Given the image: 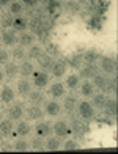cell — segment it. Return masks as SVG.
<instances>
[{
  "instance_id": "17",
  "label": "cell",
  "mask_w": 118,
  "mask_h": 154,
  "mask_svg": "<svg viewBox=\"0 0 118 154\" xmlns=\"http://www.w3.org/2000/svg\"><path fill=\"white\" fill-rule=\"evenodd\" d=\"M22 116H24L22 106H20V104H13L11 109L8 110V118H10V120H13V121H19Z\"/></svg>"
},
{
  "instance_id": "46",
  "label": "cell",
  "mask_w": 118,
  "mask_h": 154,
  "mask_svg": "<svg viewBox=\"0 0 118 154\" xmlns=\"http://www.w3.org/2000/svg\"><path fill=\"white\" fill-rule=\"evenodd\" d=\"M0 10H2V8H0Z\"/></svg>"
},
{
  "instance_id": "4",
  "label": "cell",
  "mask_w": 118,
  "mask_h": 154,
  "mask_svg": "<svg viewBox=\"0 0 118 154\" xmlns=\"http://www.w3.org/2000/svg\"><path fill=\"white\" fill-rule=\"evenodd\" d=\"M24 115H25L27 120H30V121H39V120H43L44 112L41 110L39 106H30V107L25 109Z\"/></svg>"
},
{
  "instance_id": "24",
  "label": "cell",
  "mask_w": 118,
  "mask_h": 154,
  "mask_svg": "<svg viewBox=\"0 0 118 154\" xmlns=\"http://www.w3.org/2000/svg\"><path fill=\"white\" fill-rule=\"evenodd\" d=\"M106 101H107V97L104 93H99V94H93L92 96V104H93V107L95 109H104L106 107Z\"/></svg>"
},
{
  "instance_id": "3",
  "label": "cell",
  "mask_w": 118,
  "mask_h": 154,
  "mask_svg": "<svg viewBox=\"0 0 118 154\" xmlns=\"http://www.w3.org/2000/svg\"><path fill=\"white\" fill-rule=\"evenodd\" d=\"M32 75H33V85L36 88H46L47 85H49L51 77L46 71H35Z\"/></svg>"
},
{
  "instance_id": "25",
  "label": "cell",
  "mask_w": 118,
  "mask_h": 154,
  "mask_svg": "<svg viewBox=\"0 0 118 154\" xmlns=\"http://www.w3.org/2000/svg\"><path fill=\"white\" fill-rule=\"evenodd\" d=\"M77 104H79V101H77V97H76V96H65V99H63V109L66 112H73V110H76Z\"/></svg>"
},
{
  "instance_id": "23",
  "label": "cell",
  "mask_w": 118,
  "mask_h": 154,
  "mask_svg": "<svg viewBox=\"0 0 118 154\" xmlns=\"http://www.w3.org/2000/svg\"><path fill=\"white\" fill-rule=\"evenodd\" d=\"M24 10H25V5H24V3H20V2H11V3L8 5L10 14H11V16H16V17L22 14Z\"/></svg>"
},
{
  "instance_id": "41",
  "label": "cell",
  "mask_w": 118,
  "mask_h": 154,
  "mask_svg": "<svg viewBox=\"0 0 118 154\" xmlns=\"http://www.w3.org/2000/svg\"><path fill=\"white\" fill-rule=\"evenodd\" d=\"M58 10H60V3H51V5H49V11H51V14L57 16Z\"/></svg>"
},
{
  "instance_id": "1",
  "label": "cell",
  "mask_w": 118,
  "mask_h": 154,
  "mask_svg": "<svg viewBox=\"0 0 118 154\" xmlns=\"http://www.w3.org/2000/svg\"><path fill=\"white\" fill-rule=\"evenodd\" d=\"M77 107H79V115L82 116V120H93L95 118V107L92 102H88L87 99L79 101Z\"/></svg>"
},
{
  "instance_id": "43",
  "label": "cell",
  "mask_w": 118,
  "mask_h": 154,
  "mask_svg": "<svg viewBox=\"0 0 118 154\" xmlns=\"http://www.w3.org/2000/svg\"><path fill=\"white\" fill-rule=\"evenodd\" d=\"M25 5H27V6H35V5H36V2H33V0H29V2H27Z\"/></svg>"
},
{
  "instance_id": "45",
  "label": "cell",
  "mask_w": 118,
  "mask_h": 154,
  "mask_svg": "<svg viewBox=\"0 0 118 154\" xmlns=\"http://www.w3.org/2000/svg\"><path fill=\"white\" fill-rule=\"evenodd\" d=\"M0 41H2V38H0Z\"/></svg>"
},
{
  "instance_id": "38",
  "label": "cell",
  "mask_w": 118,
  "mask_h": 154,
  "mask_svg": "<svg viewBox=\"0 0 118 154\" xmlns=\"http://www.w3.org/2000/svg\"><path fill=\"white\" fill-rule=\"evenodd\" d=\"M104 109H107L109 113L115 116L116 115V101L115 99H107L106 101V107H104Z\"/></svg>"
},
{
  "instance_id": "11",
  "label": "cell",
  "mask_w": 118,
  "mask_h": 154,
  "mask_svg": "<svg viewBox=\"0 0 118 154\" xmlns=\"http://www.w3.org/2000/svg\"><path fill=\"white\" fill-rule=\"evenodd\" d=\"M52 131V124L49 121H38L35 126V132L38 137H49Z\"/></svg>"
},
{
  "instance_id": "40",
  "label": "cell",
  "mask_w": 118,
  "mask_h": 154,
  "mask_svg": "<svg viewBox=\"0 0 118 154\" xmlns=\"http://www.w3.org/2000/svg\"><path fill=\"white\" fill-rule=\"evenodd\" d=\"M8 61H10V52L5 51V49H0V65H5Z\"/></svg>"
},
{
  "instance_id": "15",
  "label": "cell",
  "mask_w": 118,
  "mask_h": 154,
  "mask_svg": "<svg viewBox=\"0 0 118 154\" xmlns=\"http://www.w3.org/2000/svg\"><path fill=\"white\" fill-rule=\"evenodd\" d=\"M27 27H29V19L24 17V16H17L13 19V30L14 32H20L24 33L27 30Z\"/></svg>"
},
{
  "instance_id": "34",
  "label": "cell",
  "mask_w": 118,
  "mask_h": 154,
  "mask_svg": "<svg viewBox=\"0 0 118 154\" xmlns=\"http://www.w3.org/2000/svg\"><path fill=\"white\" fill-rule=\"evenodd\" d=\"M84 57V61H87V65H96V60H99V55L96 52H87L85 55H82Z\"/></svg>"
},
{
  "instance_id": "22",
  "label": "cell",
  "mask_w": 118,
  "mask_h": 154,
  "mask_svg": "<svg viewBox=\"0 0 118 154\" xmlns=\"http://www.w3.org/2000/svg\"><path fill=\"white\" fill-rule=\"evenodd\" d=\"M35 72V66H33V63L32 61H22L19 65V74L20 75H24V77H29Z\"/></svg>"
},
{
  "instance_id": "5",
  "label": "cell",
  "mask_w": 118,
  "mask_h": 154,
  "mask_svg": "<svg viewBox=\"0 0 118 154\" xmlns=\"http://www.w3.org/2000/svg\"><path fill=\"white\" fill-rule=\"evenodd\" d=\"M52 131L55 132V135H57L58 138H65L69 134V124L63 120H58V121H55L52 124Z\"/></svg>"
},
{
  "instance_id": "37",
  "label": "cell",
  "mask_w": 118,
  "mask_h": 154,
  "mask_svg": "<svg viewBox=\"0 0 118 154\" xmlns=\"http://www.w3.org/2000/svg\"><path fill=\"white\" fill-rule=\"evenodd\" d=\"M63 149L65 151H71V149H80V145L76 140H66L63 143Z\"/></svg>"
},
{
  "instance_id": "20",
  "label": "cell",
  "mask_w": 118,
  "mask_h": 154,
  "mask_svg": "<svg viewBox=\"0 0 118 154\" xmlns=\"http://www.w3.org/2000/svg\"><path fill=\"white\" fill-rule=\"evenodd\" d=\"M79 87H80V94L84 97H92L95 94V85L90 80H84Z\"/></svg>"
},
{
  "instance_id": "29",
  "label": "cell",
  "mask_w": 118,
  "mask_h": 154,
  "mask_svg": "<svg viewBox=\"0 0 118 154\" xmlns=\"http://www.w3.org/2000/svg\"><path fill=\"white\" fill-rule=\"evenodd\" d=\"M29 101L32 102V106H39V104H43V102H46L44 101V94L39 91H32L30 94H29Z\"/></svg>"
},
{
  "instance_id": "28",
  "label": "cell",
  "mask_w": 118,
  "mask_h": 154,
  "mask_svg": "<svg viewBox=\"0 0 118 154\" xmlns=\"http://www.w3.org/2000/svg\"><path fill=\"white\" fill-rule=\"evenodd\" d=\"M65 85L68 88H71V90H76L79 85H80V77L77 74H69L66 77V82H65Z\"/></svg>"
},
{
  "instance_id": "16",
  "label": "cell",
  "mask_w": 118,
  "mask_h": 154,
  "mask_svg": "<svg viewBox=\"0 0 118 154\" xmlns=\"http://www.w3.org/2000/svg\"><path fill=\"white\" fill-rule=\"evenodd\" d=\"M33 41H35V35L30 33V32H24V33H20L17 36V43L20 44V47H24V49L33 46Z\"/></svg>"
},
{
  "instance_id": "21",
  "label": "cell",
  "mask_w": 118,
  "mask_h": 154,
  "mask_svg": "<svg viewBox=\"0 0 118 154\" xmlns=\"http://www.w3.org/2000/svg\"><path fill=\"white\" fill-rule=\"evenodd\" d=\"M17 72H19V65H16L14 61L5 63V71H3V74L8 77V79H13V77H16Z\"/></svg>"
},
{
  "instance_id": "39",
  "label": "cell",
  "mask_w": 118,
  "mask_h": 154,
  "mask_svg": "<svg viewBox=\"0 0 118 154\" xmlns=\"http://www.w3.org/2000/svg\"><path fill=\"white\" fill-rule=\"evenodd\" d=\"M46 54L49 55V57H57V55L60 54V49H58V46H55V44H47V49H46Z\"/></svg>"
},
{
  "instance_id": "36",
  "label": "cell",
  "mask_w": 118,
  "mask_h": 154,
  "mask_svg": "<svg viewBox=\"0 0 118 154\" xmlns=\"http://www.w3.org/2000/svg\"><path fill=\"white\" fill-rule=\"evenodd\" d=\"M13 17L11 14H3V17L0 19V24H2V27L5 30H8V27H13Z\"/></svg>"
},
{
  "instance_id": "44",
  "label": "cell",
  "mask_w": 118,
  "mask_h": 154,
  "mask_svg": "<svg viewBox=\"0 0 118 154\" xmlns=\"http://www.w3.org/2000/svg\"><path fill=\"white\" fill-rule=\"evenodd\" d=\"M3 79H5V74H3V71H2V69H0V83L3 82Z\"/></svg>"
},
{
  "instance_id": "10",
  "label": "cell",
  "mask_w": 118,
  "mask_h": 154,
  "mask_svg": "<svg viewBox=\"0 0 118 154\" xmlns=\"http://www.w3.org/2000/svg\"><path fill=\"white\" fill-rule=\"evenodd\" d=\"M66 68H68L66 61H63V60H57V61H54V65H52V68H51V72H52L54 77L60 79V77H63V75L66 74Z\"/></svg>"
},
{
  "instance_id": "18",
  "label": "cell",
  "mask_w": 118,
  "mask_h": 154,
  "mask_svg": "<svg viewBox=\"0 0 118 154\" xmlns=\"http://www.w3.org/2000/svg\"><path fill=\"white\" fill-rule=\"evenodd\" d=\"M93 85H95V88H99V90H104L106 91V88H107V83H109V77L106 75V74H98V75H95L93 77Z\"/></svg>"
},
{
  "instance_id": "14",
  "label": "cell",
  "mask_w": 118,
  "mask_h": 154,
  "mask_svg": "<svg viewBox=\"0 0 118 154\" xmlns=\"http://www.w3.org/2000/svg\"><path fill=\"white\" fill-rule=\"evenodd\" d=\"M36 61H38V66L43 69V71H51V68H52V65H54V58L49 57L46 52L41 54Z\"/></svg>"
},
{
  "instance_id": "6",
  "label": "cell",
  "mask_w": 118,
  "mask_h": 154,
  "mask_svg": "<svg viewBox=\"0 0 118 154\" xmlns=\"http://www.w3.org/2000/svg\"><path fill=\"white\" fill-rule=\"evenodd\" d=\"M32 87H33V83H32L30 80H27V79H20V80L17 82V87H16L17 94H19L20 97H29V94L33 91Z\"/></svg>"
},
{
  "instance_id": "13",
  "label": "cell",
  "mask_w": 118,
  "mask_h": 154,
  "mask_svg": "<svg viewBox=\"0 0 118 154\" xmlns=\"http://www.w3.org/2000/svg\"><path fill=\"white\" fill-rule=\"evenodd\" d=\"M99 74V68H98V65H87V68H84V69H80V74H79V77L82 79L84 77L85 80H88V79H93L95 75H98Z\"/></svg>"
},
{
  "instance_id": "33",
  "label": "cell",
  "mask_w": 118,
  "mask_h": 154,
  "mask_svg": "<svg viewBox=\"0 0 118 154\" xmlns=\"http://www.w3.org/2000/svg\"><path fill=\"white\" fill-rule=\"evenodd\" d=\"M13 148H14L16 151H27L30 148V143L27 142V140H24V138H17L14 142V145H13Z\"/></svg>"
},
{
  "instance_id": "31",
  "label": "cell",
  "mask_w": 118,
  "mask_h": 154,
  "mask_svg": "<svg viewBox=\"0 0 118 154\" xmlns=\"http://www.w3.org/2000/svg\"><path fill=\"white\" fill-rule=\"evenodd\" d=\"M41 54H43V47L38 46V44L30 46L29 52H27V55H29V58H30V60H38V57H39Z\"/></svg>"
},
{
  "instance_id": "7",
  "label": "cell",
  "mask_w": 118,
  "mask_h": 154,
  "mask_svg": "<svg viewBox=\"0 0 118 154\" xmlns=\"http://www.w3.org/2000/svg\"><path fill=\"white\" fill-rule=\"evenodd\" d=\"M60 112H61V106L57 101H47V102H44V115L54 118V116H58Z\"/></svg>"
},
{
  "instance_id": "19",
  "label": "cell",
  "mask_w": 118,
  "mask_h": 154,
  "mask_svg": "<svg viewBox=\"0 0 118 154\" xmlns=\"http://www.w3.org/2000/svg\"><path fill=\"white\" fill-rule=\"evenodd\" d=\"M32 124L29 123V121H19L17 123V126H16V134L19 135V137H27L32 132Z\"/></svg>"
},
{
  "instance_id": "35",
  "label": "cell",
  "mask_w": 118,
  "mask_h": 154,
  "mask_svg": "<svg viewBox=\"0 0 118 154\" xmlns=\"http://www.w3.org/2000/svg\"><path fill=\"white\" fill-rule=\"evenodd\" d=\"M32 148L33 149H39V151H43V149H46V145H44V142H43V140H41V137H35L33 140H32Z\"/></svg>"
},
{
  "instance_id": "32",
  "label": "cell",
  "mask_w": 118,
  "mask_h": 154,
  "mask_svg": "<svg viewBox=\"0 0 118 154\" xmlns=\"http://www.w3.org/2000/svg\"><path fill=\"white\" fill-rule=\"evenodd\" d=\"M10 54H11V57L14 58V60H24L27 52H25V49H24V47L17 46V47H13V51H11Z\"/></svg>"
},
{
  "instance_id": "9",
  "label": "cell",
  "mask_w": 118,
  "mask_h": 154,
  "mask_svg": "<svg viewBox=\"0 0 118 154\" xmlns=\"http://www.w3.org/2000/svg\"><path fill=\"white\" fill-rule=\"evenodd\" d=\"M2 43L6 47H14V44L17 43V36H16V32L14 30H3L2 32Z\"/></svg>"
},
{
  "instance_id": "8",
  "label": "cell",
  "mask_w": 118,
  "mask_h": 154,
  "mask_svg": "<svg viewBox=\"0 0 118 154\" xmlns=\"http://www.w3.org/2000/svg\"><path fill=\"white\" fill-rule=\"evenodd\" d=\"M49 94L54 97V99H60V97H65V96H66L65 85H63V83H60V82L51 83V87H49Z\"/></svg>"
},
{
  "instance_id": "42",
  "label": "cell",
  "mask_w": 118,
  "mask_h": 154,
  "mask_svg": "<svg viewBox=\"0 0 118 154\" xmlns=\"http://www.w3.org/2000/svg\"><path fill=\"white\" fill-rule=\"evenodd\" d=\"M0 148H2V149H11L13 145H8V143L5 142V140H2V142H0Z\"/></svg>"
},
{
  "instance_id": "12",
  "label": "cell",
  "mask_w": 118,
  "mask_h": 154,
  "mask_svg": "<svg viewBox=\"0 0 118 154\" xmlns=\"http://www.w3.org/2000/svg\"><path fill=\"white\" fill-rule=\"evenodd\" d=\"M14 97H16V93L13 91V88L10 85H3V88L0 90V99H2V102L11 104V102H14Z\"/></svg>"
},
{
  "instance_id": "27",
  "label": "cell",
  "mask_w": 118,
  "mask_h": 154,
  "mask_svg": "<svg viewBox=\"0 0 118 154\" xmlns=\"http://www.w3.org/2000/svg\"><path fill=\"white\" fill-rule=\"evenodd\" d=\"M46 149H49V151H57L61 148V143H60V138L58 137H49L46 140Z\"/></svg>"
},
{
  "instance_id": "2",
  "label": "cell",
  "mask_w": 118,
  "mask_h": 154,
  "mask_svg": "<svg viewBox=\"0 0 118 154\" xmlns=\"http://www.w3.org/2000/svg\"><path fill=\"white\" fill-rule=\"evenodd\" d=\"M99 68L106 74H115L116 71V60L112 57H99Z\"/></svg>"
},
{
  "instance_id": "30",
  "label": "cell",
  "mask_w": 118,
  "mask_h": 154,
  "mask_svg": "<svg viewBox=\"0 0 118 154\" xmlns=\"http://www.w3.org/2000/svg\"><path fill=\"white\" fill-rule=\"evenodd\" d=\"M13 120H3V121H0V132H2L3 135H11L13 134Z\"/></svg>"
},
{
  "instance_id": "26",
  "label": "cell",
  "mask_w": 118,
  "mask_h": 154,
  "mask_svg": "<svg viewBox=\"0 0 118 154\" xmlns=\"http://www.w3.org/2000/svg\"><path fill=\"white\" fill-rule=\"evenodd\" d=\"M68 63H69V66H73L76 69H80L82 65H84V57H82V54H74L68 58Z\"/></svg>"
}]
</instances>
